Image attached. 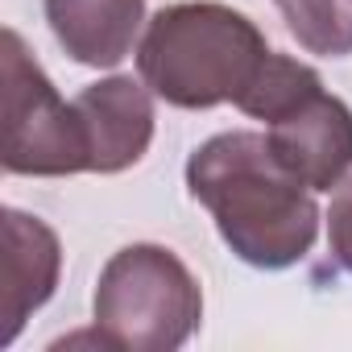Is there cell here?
I'll return each mask as SVG.
<instances>
[{
    "label": "cell",
    "instance_id": "9c48e42d",
    "mask_svg": "<svg viewBox=\"0 0 352 352\" xmlns=\"http://www.w3.org/2000/svg\"><path fill=\"white\" fill-rule=\"evenodd\" d=\"M323 87V79H319V71L315 67H307V63H298V58H290V54H265L261 58V67H257V75L249 79V87L236 96V108L245 112V116H253V120H265V124H274L278 116H286L294 104H302L307 96H315Z\"/></svg>",
    "mask_w": 352,
    "mask_h": 352
},
{
    "label": "cell",
    "instance_id": "30bf717a",
    "mask_svg": "<svg viewBox=\"0 0 352 352\" xmlns=\"http://www.w3.org/2000/svg\"><path fill=\"white\" fill-rule=\"evenodd\" d=\"M274 5L307 54H352V0H274Z\"/></svg>",
    "mask_w": 352,
    "mask_h": 352
},
{
    "label": "cell",
    "instance_id": "277c9868",
    "mask_svg": "<svg viewBox=\"0 0 352 352\" xmlns=\"http://www.w3.org/2000/svg\"><path fill=\"white\" fill-rule=\"evenodd\" d=\"M0 63H5V145H0L5 170L38 179L83 174L87 137L79 112L54 91L17 30H5L0 38Z\"/></svg>",
    "mask_w": 352,
    "mask_h": 352
},
{
    "label": "cell",
    "instance_id": "ba28073f",
    "mask_svg": "<svg viewBox=\"0 0 352 352\" xmlns=\"http://www.w3.org/2000/svg\"><path fill=\"white\" fill-rule=\"evenodd\" d=\"M46 21L79 67H116L133 54L145 0H46Z\"/></svg>",
    "mask_w": 352,
    "mask_h": 352
},
{
    "label": "cell",
    "instance_id": "52a82bcc",
    "mask_svg": "<svg viewBox=\"0 0 352 352\" xmlns=\"http://www.w3.org/2000/svg\"><path fill=\"white\" fill-rule=\"evenodd\" d=\"M5 265H0V344H13L25 319L50 302L63 274V245L50 224L17 208L5 212Z\"/></svg>",
    "mask_w": 352,
    "mask_h": 352
},
{
    "label": "cell",
    "instance_id": "7a4b0ae2",
    "mask_svg": "<svg viewBox=\"0 0 352 352\" xmlns=\"http://www.w3.org/2000/svg\"><path fill=\"white\" fill-rule=\"evenodd\" d=\"M265 54L270 46L245 13L216 0H187L149 21L137 46V71L157 100L199 112L236 104Z\"/></svg>",
    "mask_w": 352,
    "mask_h": 352
},
{
    "label": "cell",
    "instance_id": "8992f818",
    "mask_svg": "<svg viewBox=\"0 0 352 352\" xmlns=\"http://www.w3.org/2000/svg\"><path fill=\"white\" fill-rule=\"evenodd\" d=\"M83 137H87V170L91 174H120L137 166L153 141V100L129 75L100 79L83 87L75 100Z\"/></svg>",
    "mask_w": 352,
    "mask_h": 352
},
{
    "label": "cell",
    "instance_id": "5b68a950",
    "mask_svg": "<svg viewBox=\"0 0 352 352\" xmlns=\"http://www.w3.org/2000/svg\"><path fill=\"white\" fill-rule=\"evenodd\" d=\"M265 137L282 166L298 174L311 191L340 187L352 170V108L323 87L294 104L286 116H278Z\"/></svg>",
    "mask_w": 352,
    "mask_h": 352
},
{
    "label": "cell",
    "instance_id": "8fae6325",
    "mask_svg": "<svg viewBox=\"0 0 352 352\" xmlns=\"http://www.w3.org/2000/svg\"><path fill=\"white\" fill-rule=\"evenodd\" d=\"M327 245L340 270L352 274V179L336 187L331 195V212H327Z\"/></svg>",
    "mask_w": 352,
    "mask_h": 352
},
{
    "label": "cell",
    "instance_id": "6da1fadb",
    "mask_svg": "<svg viewBox=\"0 0 352 352\" xmlns=\"http://www.w3.org/2000/svg\"><path fill=\"white\" fill-rule=\"evenodd\" d=\"M187 191L253 270H290L319 236L311 187L282 166L265 133L236 129L204 141L187 162Z\"/></svg>",
    "mask_w": 352,
    "mask_h": 352
},
{
    "label": "cell",
    "instance_id": "3957f363",
    "mask_svg": "<svg viewBox=\"0 0 352 352\" xmlns=\"http://www.w3.org/2000/svg\"><path fill=\"white\" fill-rule=\"evenodd\" d=\"M91 307L96 331L108 348L174 352L204 319V290L170 249L129 245L104 265Z\"/></svg>",
    "mask_w": 352,
    "mask_h": 352
}]
</instances>
